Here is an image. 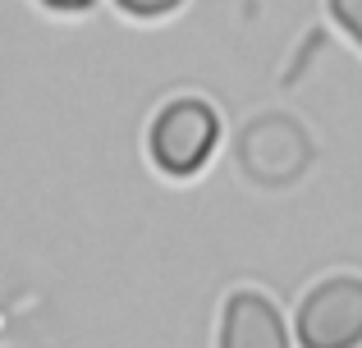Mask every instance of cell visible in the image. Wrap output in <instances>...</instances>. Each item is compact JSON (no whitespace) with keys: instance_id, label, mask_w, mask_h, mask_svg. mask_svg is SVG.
<instances>
[{"instance_id":"cell-1","label":"cell","mask_w":362,"mask_h":348,"mask_svg":"<svg viewBox=\"0 0 362 348\" xmlns=\"http://www.w3.org/2000/svg\"><path fill=\"white\" fill-rule=\"evenodd\" d=\"M216 138H221V119L206 101L184 97L170 101L165 110L151 124V161L165 174H193L202 170V161L216 152Z\"/></svg>"},{"instance_id":"cell-2","label":"cell","mask_w":362,"mask_h":348,"mask_svg":"<svg viewBox=\"0 0 362 348\" xmlns=\"http://www.w3.org/2000/svg\"><path fill=\"white\" fill-rule=\"evenodd\" d=\"M298 344L303 348H358L362 344V280L335 275L303 298Z\"/></svg>"},{"instance_id":"cell-3","label":"cell","mask_w":362,"mask_h":348,"mask_svg":"<svg viewBox=\"0 0 362 348\" xmlns=\"http://www.w3.org/2000/svg\"><path fill=\"white\" fill-rule=\"evenodd\" d=\"M221 348H289V330L284 316L275 312L271 298L252 294H234L225 303V321H221Z\"/></svg>"},{"instance_id":"cell-4","label":"cell","mask_w":362,"mask_h":348,"mask_svg":"<svg viewBox=\"0 0 362 348\" xmlns=\"http://www.w3.org/2000/svg\"><path fill=\"white\" fill-rule=\"evenodd\" d=\"M330 14H335V23L362 46V0H330Z\"/></svg>"},{"instance_id":"cell-5","label":"cell","mask_w":362,"mask_h":348,"mask_svg":"<svg viewBox=\"0 0 362 348\" xmlns=\"http://www.w3.org/2000/svg\"><path fill=\"white\" fill-rule=\"evenodd\" d=\"M119 9H129V14H138V18H160V14H170L175 5H184V0H115Z\"/></svg>"},{"instance_id":"cell-6","label":"cell","mask_w":362,"mask_h":348,"mask_svg":"<svg viewBox=\"0 0 362 348\" xmlns=\"http://www.w3.org/2000/svg\"><path fill=\"white\" fill-rule=\"evenodd\" d=\"M46 5H55V9H88L92 0H46Z\"/></svg>"}]
</instances>
